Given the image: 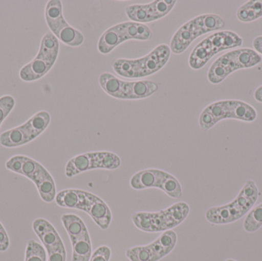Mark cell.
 Instances as JSON below:
<instances>
[{"label": "cell", "mask_w": 262, "mask_h": 261, "mask_svg": "<svg viewBox=\"0 0 262 261\" xmlns=\"http://www.w3.org/2000/svg\"><path fill=\"white\" fill-rule=\"evenodd\" d=\"M177 3L176 0H156L148 4L130 5L126 7L125 13L131 21L144 24L166 16Z\"/></svg>", "instance_id": "5bb4252c"}, {"label": "cell", "mask_w": 262, "mask_h": 261, "mask_svg": "<svg viewBox=\"0 0 262 261\" xmlns=\"http://www.w3.org/2000/svg\"><path fill=\"white\" fill-rule=\"evenodd\" d=\"M100 86L109 96L116 99H125L127 81L117 78L109 72H104L98 78Z\"/></svg>", "instance_id": "d6986e66"}, {"label": "cell", "mask_w": 262, "mask_h": 261, "mask_svg": "<svg viewBox=\"0 0 262 261\" xmlns=\"http://www.w3.org/2000/svg\"><path fill=\"white\" fill-rule=\"evenodd\" d=\"M121 44L116 30L112 26L100 37L98 42V50L103 55H108Z\"/></svg>", "instance_id": "d4e9b609"}, {"label": "cell", "mask_w": 262, "mask_h": 261, "mask_svg": "<svg viewBox=\"0 0 262 261\" xmlns=\"http://www.w3.org/2000/svg\"><path fill=\"white\" fill-rule=\"evenodd\" d=\"M9 247V239L7 232L0 222V251H6Z\"/></svg>", "instance_id": "4dcf8cb0"}, {"label": "cell", "mask_w": 262, "mask_h": 261, "mask_svg": "<svg viewBox=\"0 0 262 261\" xmlns=\"http://www.w3.org/2000/svg\"><path fill=\"white\" fill-rule=\"evenodd\" d=\"M261 62V55L254 49H235L224 54L212 63L208 70V80L211 84H219L235 70L251 68Z\"/></svg>", "instance_id": "52a82bcc"}, {"label": "cell", "mask_w": 262, "mask_h": 261, "mask_svg": "<svg viewBox=\"0 0 262 261\" xmlns=\"http://www.w3.org/2000/svg\"><path fill=\"white\" fill-rule=\"evenodd\" d=\"M166 172L157 169H147L135 173L130 178V185L135 190H143L146 188H160L162 180Z\"/></svg>", "instance_id": "2e32d148"}, {"label": "cell", "mask_w": 262, "mask_h": 261, "mask_svg": "<svg viewBox=\"0 0 262 261\" xmlns=\"http://www.w3.org/2000/svg\"><path fill=\"white\" fill-rule=\"evenodd\" d=\"M158 89V84L150 80L127 81L125 100L145 99L156 93Z\"/></svg>", "instance_id": "e0dca14e"}, {"label": "cell", "mask_w": 262, "mask_h": 261, "mask_svg": "<svg viewBox=\"0 0 262 261\" xmlns=\"http://www.w3.org/2000/svg\"><path fill=\"white\" fill-rule=\"evenodd\" d=\"M80 189L62 190L56 195L55 202L58 206L64 208H72L77 209L80 200Z\"/></svg>", "instance_id": "484cf974"}, {"label": "cell", "mask_w": 262, "mask_h": 261, "mask_svg": "<svg viewBox=\"0 0 262 261\" xmlns=\"http://www.w3.org/2000/svg\"><path fill=\"white\" fill-rule=\"evenodd\" d=\"M254 49L256 52H258L259 55H262V36H258L253 40Z\"/></svg>", "instance_id": "1f68e13d"}, {"label": "cell", "mask_w": 262, "mask_h": 261, "mask_svg": "<svg viewBox=\"0 0 262 261\" xmlns=\"http://www.w3.org/2000/svg\"><path fill=\"white\" fill-rule=\"evenodd\" d=\"M225 26L223 18L216 14H203L195 16L177 29L169 44L171 52L180 55L199 37L223 29Z\"/></svg>", "instance_id": "5b68a950"}, {"label": "cell", "mask_w": 262, "mask_h": 261, "mask_svg": "<svg viewBox=\"0 0 262 261\" xmlns=\"http://www.w3.org/2000/svg\"><path fill=\"white\" fill-rule=\"evenodd\" d=\"M262 227V202L253 207L248 213L243 223V228L248 233H254Z\"/></svg>", "instance_id": "83f0119b"}, {"label": "cell", "mask_w": 262, "mask_h": 261, "mask_svg": "<svg viewBox=\"0 0 262 261\" xmlns=\"http://www.w3.org/2000/svg\"><path fill=\"white\" fill-rule=\"evenodd\" d=\"M87 214L101 229L106 230L110 227L112 221V211L106 202L98 196L89 207Z\"/></svg>", "instance_id": "ffe728a7"}, {"label": "cell", "mask_w": 262, "mask_h": 261, "mask_svg": "<svg viewBox=\"0 0 262 261\" xmlns=\"http://www.w3.org/2000/svg\"><path fill=\"white\" fill-rule=\"evenodd\" d=\"M59 50L58 38L52 32L45 34L36 56L20 69V79L26 82H32L46 76L55 65Z\"/></svg>", "instance_id": "ba28073f"}, {"label": "cell", "mask_w": 262, "mask_h": 261, "mask_svg": "<svg viewBox=\"0 0 262 261\" xmlns=\"http://www.w3.org/2000/svg\"><path fill=\"white\" fill-rule=\"evenodd\" d=\"M254 98L258 102L262 103V85L258 87L254 93Z\"/></svg>", "instance_id": "d6a6232c"}, {"label": "cell", "mask_w": 262, "mask_h": 261, "mask_svg": "<svg viewBox=\"0 0 262 261\" xmlns=\"http://www.w3.org/2000/svg\"><path fill=\"white\" fill-rule=\"evenodd\" d=\"M168 196L172 199H180L183 196V188L181 184L175 176L166 173L160 184V188Z\"/></svg>", "instance_id": "4316f807"}, {"label": "cell", "mask_w": 262, "mask_h": 261, "mask_svg": "<svg viewBox=\"0 0 262 261\" xmlns=\"http://www.w3.org/2000/svg\"><path fill=\"white\" fill-rule=\"evenodd\" d=\"M121 29L127 35V39L149 41L152 38V30L146 25L134 21L120 23Z\"/></svg>", "instance_id": "7402d4cb"}, {"label": "cell", "mask_w": 262, "mask_h": 261, "mask_svg": "<svg viewBox=\"0 0 262 261\" xmlns=\"http://www.w3.org/2000/svg\"><path fill=\"white\" fill-rule=\"evenodd\" d=\"M15 105V98L11 95H3L0 98V127Z\"/></svg>", "instance_id": "f546056e"}, {"label": "cell", "mask_w": 262, "mask_h": 261, "mask_svg": "<svg viewBox=\"0 0 262 261\" xmlns=\"http://www.w3.org/2000/svg\"><path fill=\"white\" fill-rule=\"evenodd\" d=\"M190 208L186 202H180L157 212H135L131 220L136 228L145 232L169 231L183 223L189 216Z\"/></svg>", "instance_id": "277c9868"}, {"label": "cell", "mask_w": 262, "mask_h": 261, "mask_svg": "<svg viewBox=\"0 0 262 261\" xmlns=\"http://www.w3.org/2000/svg\"><path fill=\"white\" fill-rule=\"evenodd\" d=\"M70 240L72 246V261L90 260L92 255V246L89 231Z\"/></svg>", "instance_id": "44dd1931"}, {"label": "cell", "mask_w": 262, "mask_h": 261, "mask_svg": "<svg viewBox=\"0 0 262 261\" xmlns=\"http://www.w3.org/2000/svg\"><path fill=\"white\" fill-rule=\"evenodd\" d=\"M32 228L47 251L48 261H66L67 254L64 243L55 227L44 219H37Z\"/></svg>", "instance_id": "4fadbf2b"}, {"label": "cell", "mask_w": 262, "mask_h": 261, "mask_svg": "<svg viewBox=\"0 0 262 261\" xmlns=\"http://www.w3.org/2000/svg\"><path fill=\"white\" fill-rule=\"evenodd\" d=\"M170 56L169 46L159 44L149 54L140 58H116L112 61V68L117 75L123 78L139 79L150 76L161 70L167 64Z\"/></svg>", "instance_id": "7a4b0ae2"}, {"label": "cell", "mask_w": 262, "mask_h": 261, "mask_svg": "<svg viewBox=\"0 0 262 261\" xmlns=\"http://www.w3.org/2000/svg\"><path fill=\"white\" fill-rule=\"evenodd\" d=\"M121 165L116 153L109 151L90 152L74 156L66 165V176L73 178L92 170H115Z\"/></svg>", "instance_id": "8fae6325"}, {"label": "cell", "mask_w": 262, "mask_h": 261, "mask_svg": "<svg viewBox=\"0 0 262 261\" xmlns=\"http://www.w3.org/2000/svg\"><path fill=\"white\" fill-rule=\"evenodd\" d=\"M177 242V233L169 230L149 245L129 248L126 251V257L130 261H159L171 253Z\"/></svg>", "instance_id": "7c38bea8"}, {"label": "cell", "mask_w": 262, "mask_h": 261, "mask_svg": "<svg viewBox=\"0 0 262 261\" xmlns=\"http://www.w3.org/2000/svg\"><path fill=\"white\" fill-rule=\"evenodd\" d=\"M61 220L70 239L89 231L82 219L76 215H63L61 217Z\"/></svg>", "instance_id": "cb8c5ba5"}, {"label": "cell", "mask_w": 262, "mask_h": 261, "mask_svg": "<svg viewBox=\"0 0 262 261\" xmlns=\"http://www.w3.org/2000/svg\"><path fill=\"white\" fill-rule=\"evenodd\" d=\"M51 123L49 112L41 110L31 116L26 123L0 134V144L6 148L21 147L39 136Z\"/></svg>", "instance_id": "9c48e42d"}, {"label": "cell", "mask_w": 262, "mask_h": 261, "mask_svg": "<svg viewBox=\"0 0 262 261\" xmlns=\"http://www.w3.org/2000/svg\"><path fill=\"white\" fill-rule=\"evenodd\" d=\"M44 248L35 240H29L26 245L25 261H46Z\"/></svg>", "instance_id": "f1b7e54d"}, {"label": "cell", "mask_w": 262, "mask_h": 261, "mask_svg": "<svg viewBox=\"0 0 262 261\" xmlns=\"http://www.w3.org/2000/svg\"><path fill=\"white\" fill-rule=\"evenodd\" d=\"M40 164L32 158L17 155L11 157L6 162V168L12 173L21 175L31 180Z\"/></svg>", "instance_id": "ac0fdd59"}, {"label": "cell", "mask_w": 262, "mask_h": 261, "mask_svg": "<svg viewBox=\"0 0 262 261\" xmlns=\"http://www.w3.org/2000/svg\"><path fill=\"white\" fill-rule=\"evenodd\" d=\"M89 261H95V260H89Z\"/></svg>", "instance_id": "e575fe53"}, {"label": "cell", "mask_w": 262, "mask_h": 261, "mask_svg": "<svg viewBox=\"0 0 262 261\" xmlns=\"http://www.w3.org/2000/svg\"><path fill=\"white\" fill-rule=\"evenodd\" d=\"M258 116L255 109L248 103L238 100H223L208 105L200 113L199 125L207 131L220 121L232 119L253 122Z\"/></svg>", "instance_id": "3957f363"}, {"label": "cell", "mask_w": 262, "mask_h": 261, "mask_svg": "<svg viewBox=\"0 0 262 261\" xmlns=\"http://www.w3.org/2000/svg\"><path fill=\"white\" fill-rule=\"evenodd\" d=\"M237 18L242 22H252L262 17V0H251L238 8Z\"/></svg>", "instance_id": "603a6c76"}, {"label": "cell", "mask_w": 262, "mask_h": 261, "mask_svg": "<svg viewBox=\"0 0 262 261\" xmlns=\"http://www.w3.org/2000/svg\"><path fill=\"white\" fill-rule=\"evenodd\" d=\"M45 18L51 32L63 44L75 48L84 43L82 32L70 26L64 18L62 2L60 0L48 2L45 9Z\"/></svg>", "instance_id": "30bf717a"}, {"label": "cell", "mask_w": 262, "mask_h": 261, "mask_svg": "<svg viewBox=\"0 0 262 261\" xmlns=\"http://www.w3.org/2000/svg\"><path fill=\"white\" fill-rule=\"evenodd\" d=\"M31 181L34 182L41 199L46 203L53 202L56 197V186L52 175L40 164Z\"/></svg>", "instance_id": "9a60e30c"}, {"label": "cell", "mask_w": 262, "mask_h": 261, "mask_svg": "<svg viewBox=\"0 0 262 261\" xmlns=\"http://www.w3.org/2000/svg\"><path fill=\"white\" fill-rule=\"evenodd\" d=\"M243 43V38L232 31L214 32L195 46L189 55V67L193 70H200L217 54L240 47Z\"/></svg>", "instance_id": "8992f818"}, {"label": "cell", "mask_w": 262, "mask_h": 261, "mask_svg": "<svg viewBox=\"0 0 262 261\" xmlns=\"http://www.w3.org/2000/svg\"><path fill=\"white\" fill-rule=\"evenodd\" d=\"M261 196L253 180H248L234 200L226 205L212 207L206 211L205 217L212 225L234 223L243 219L253 208Z\"/></svg>", "instance_id": "6da1fadb"}, {"label": "cell", "mask_w": 262, "mask_h": 261, "mask_svg": "<svg viewBox=\"0 0 262 261\" xmlns=\"http://www.w3.org/2000/svg\"><path fill=\"white\" fill-rule=\"evenodd\" d=\"M226 261H236V260H233V259H228V260H226Z\"/></svg>", "instance_id": "836d02e7"}]
</instances>
